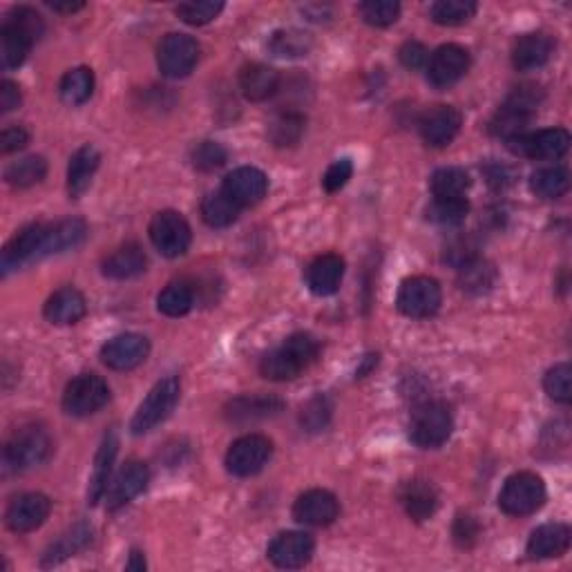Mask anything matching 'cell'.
I'll list each match as a JSON object with an SVG mask.
<instances>
[{"mask_svg": "<svg viewBox=\"0 0 572 572\" xmlns=\"http://www.w3.org/2000/svg\"><path fill=\"white\" fill-rule=\"evenodd\" d=\"M320 354L318 340L309 333H293L278 349L266 354L260 362V371L266 380L284 383V380L298 378L307 371Z\"/></svg>", "mask_w": 572, "mask_h": 572, "instance_id": "obj_1", "label": "cell"}, {"mask_svg": "<svg viewBox=\"0 0 572 572\" xmlns=\"http://www.w3.org/2000/svg\"><path fill=\"white\" fill-rule=\"evenodd\" d=\"M52 454V438L38 425H27L16 429L3 447L5 472H25L36 465H43Z\"/></svg>", "mask_w": 572, "mask_h": 572, "instance_id": "obj_2", "label": "cell"}, {"mask_svg": "<svg viewBox=\"0 0 572 572\" xmlns=\"http://www.w3.org/2000/svg\"><path fill=\"white\" fill-rule=\"evenodd\" d=\"M546 503V483L535 472H517L503 483L499 508L508 517H528Z\"/></svg>", "mask_w": 572, "mask_h": 572, "instance_id": "obj_3", "label": "cell"}, {"mask_svg": "<svg viewBox=\"0 0 572 572\" xmlns=\"http://www.w3.org/2000/svg\"><path fill=\"white\" fill-rule=\"evenodd\" d=\"M454 429V418L450 407L445 403H425L414 412L409 423V438L423 450H436V447L450 441Z\"/></svg>", "mask_w": 572, "mask_h": 572, "instance_id": "obj_4", "label": "cell"}, {"mask_svg": "<svg viewBox=\"0 0 572 572\" xmlns=\"http://www.w3.org/2000/svg\"><path fill=\"white\" fill-rule=\"evenodd\" d=\"M179 392H181V385H179L177 376H168L164 380H159V383L150 389L146 400L139 405L137 414L132 416V423H130L132 434L135 436L148 434L159 423H164L177 405Z\"/></svg>", "mask_w": 572, "mask_h": 572, "instance_id": "obj_5", "label": "cell"}, {"mask_svg": "<svg viewBox=\"0 0 572 572\" xmlns=\"http://www.w3.org/2000/svg\"><path fill=\"white\" fill-rule=\"evenodd\" d=\"M443 293L441 286L434 278H427V275H414V278H407L400 284L398 295H396V307L407 318H432L434 313L441 309Z\"/></svg>", "mask_w": 572, "mask_h": 572, "instance_id": "obj_6", "label": "cell"}, {"mask_svg": "<svg viewBox=\"0 0 572 572\" xmlns=\"http://www.w3.org/2000/svg\"><path fill=\"white\" fill-rule=\"evenodd\" d=\"M110 400V387L97 374H81L70 380L63 394V409L68 416H92Z\"/></svg>", "mask_w": 572, "mask_h": 572, "instance_id": "obj_7", "label": "cell"}, {"mask_svg": "<svg viewBox=\"0 0 572 572\" xmlns=\"http://www.w3.org/2000/svg\"><path fill=\"white\" fill-rule=\"evenodd\" d=\"M273 454V443L262 434H246L228 447L226 452V470L233 476H253L264 470Z\"/></svg>", "mask_w": 572, "mask_h": 572, "instance_id": "obj_8", "label": "cell"}, {"mask_svg": "<svg viewBox=\"0 0 572 572\" xmlns=\"http://www.w3.org/2000/svg\"><path fill=\"white\" fill-rule=\"evenodd\" d=\"M199 59V45L193 36L188 34H166L159 43L157 65L168 79H184L195 70Z\"/></svg>", "mask_w": 572, "mask_h": 572, "instance_id": "obj_9", "label": "cell"}, {"mask_svg": "<svg viewBox=\"0 0 572 572\" xmlns=\"http://www.w3.org/2000/svg\"><path fill=\"white\" fill-rule=\"evenodd\" d=\"M150 240L161 255L179 257L190 249L193 231L177 211H161L150 222Z\"/></svg>", "mask_w": 572, "mask_h": 572, "instance_id": "obj_10", "label": "cell"}, {"mask_svg": "<svg viewBox=\"0 0 572 572\" xmlns=\"http://www.w3.org/2000/svg\"><path fill=\"white\" fill-rule=\"evenodd\" d=\"M508 148L514 155L526 159L550 161L564 157L570 148V132L564 128H546L539 132H526L517 139L508 141Z\"/></svg>", "mask_w": 572, "mask_h": 572, "instance_id": "obj_11", "label": "cell"}, {"mask_svg": "<svg viewBox=\"0 0 572 572\" xmlns=\"http://www.w3.org/2000/svg\"><path fill=\"white\" fill-rule=\"evenodd\" d=\"M467 70H470V54L465 47L454 43L441 45L427 61V79L438 90L459 83Z\"/></svg>", "mask_w": 572, "mask_h": 572, "instance_id": "obj_12", "label": "cell"}, {"mask_svg": "<svg viewBox=\"0 0 572 572\" xmlns=\"http://www.w3.org/2000/svg\"><path fill=\"white\" fill-rule=\"evenodd\" d=\"M50 510H52V501L47 499L45 494L25 492L7 505L5 523L12 532L25 535V532L41 528L45 519L50 517Z\"/></svg>", "mask_w": 572, "mask_h": 572, "instance_id": "obj_13", "label": "cell"}, {"mask_svg": "<svg viewBox=\"0 0 572 572\" xmlns=\"http://www.w3.org/2000/svg\"><path fill=\"white\" fill-rule=\"evenodd\" d=\"M313 550H316V541L307 532H280L266 548V557L273 566L295 570L309 564Z\"/></svg>", "mask_w": 572, "mask_h": 572, "instance_id": "obj_14", "label": "cell"}, {"mask_svg": "<svg viewBox=\"0 0 572 572\" xmlns=\"http://www.w3.org/2000/svg\"><path fill=\"white\" fill-rule=\"evenodd\" d=\"M150 354V342L141 333H121L101 347L103 365L114 371H130L139 367Z\"/></svg>", "mask_w": 572, "mask_h": 572, "instance_id": "obj_15", "label": "cell"}, {"mask_svg": "<svg viewBox=\"0 0 572 572\" xmlns=\"http://www.w3.org/2000/svg\"><path fill=\"white\" fill-rule=\"evenodd\" d=\"M340 503L329 490H309L298 497L293 505V517L302 526L324 528L338 519Z\"/></svg>", "mask_w": 572, "mask_h": 572, "instance_id": "obj_16", "label": "cell"}, {"mask_svg": "<svg viewBox=\"0 0 572 572\" xmlns=\"http://www.w3.org/2000/svg\"><path fill=\"white\" fill-rule=\"evenodd\" d=\"M222 190L233 199L237 206L249 208V206L262 202L266 190H269V179H266V175L260 168L242 166L226 175Z\"/></svg>", "mask_w": 572, "mask_h": 572, "instance_id": "obj_17", "label": "cell"}, {"mask_svg": "<svg viewBox=\"0 0 572 572\" xmlns=\"http://www.w3.org/2000/svg\"><path fill=\"white\" fill-rule=\"evenodd\" d=\"M463 117L461 112L452 106H434L429 108L418 128H421V137L432 148H445L456 139L461 132Z\"/></svg>", "mask_w": 572, "mask_h": 572, "instance_id": "obj_18", "label": "cell"}, {"mask_svg": "<svg viewBox=\"0 0 572 572\" xmlns=\"http://www.w3.org/2000/svg\"><path fill=\"white\" fill-rule=\"evenodd\" d=\"M45 228H47L45 224H30L5 246L3 257H0V269H3V275L21 269L23 264L41 257Z\"/></svg>", "mask_w": 572, "mask_h": 572, "instance_id": "obj_19", "label": "cell"}, {"mask_svg": "<svg viewBox=\"0 0 572 572\" xmlns=\"http://www.w3.org/2000/svg\"><path fill=\"white\" fill-rule=\"evenodd\" d=\"M148 481V465L141 461H128L121 467L117 479L112 481V488L108 490V510H119L132 499H137L139 494L148 488Z\"/></svg>", "mask_w": 572, "mask_h": 572, "instance_id": "obj_20", "label": "cell"}, {"mask_svg": "<svg viewBox=\"0 0 572 572\" xmlns=\"http://www.w3.org/2000/svg\"><path fill=\"white\" fill-rule=\"evenodd\" d=\"M284 409V403L275 396H262V394H251V396H237L231 403L226 405L224 416L231 423L246 425L255 421H264V418L278 416Z\"/></svg>", "mask_w": 572, "mask_h": 572, "instance_id": "obj_21", "label": "cell"}, {"mask_svg": "<svg viewBox=\"0 0 572 572\" xmlns=\"http://www.w3.org/2000/svg\"><path fill=\"white\" fill-rule=\"evenodd\" d=\"M342 278H345V260L336 253H324L307 266L309 291L320 295V298L336 293L340 289Z\"/></svg>", "mask_w": 572, "mask_h": 572, "instance_id": "obj_22", "label": "cell"}, {"mask_svg": "<svg viewBox=\"0 0 572 572\" xmlns=\"http://www.w3.org/2000/svg\"><path fill=\"white\" fill-rule=\"evenodd\" d=\"M572 532L566 523H543L528 539V557L530 559H552L566 555L570 548Z\"/></svg>", "mask_w": 572, "mask_h": 572, "instance_id": "obj_23", "label": "cell"}, {"mask_svg": "<svg viewBox=\"0 0 572 572\" xmlns=\"http://www.w3.org/2000/svg\"><path fill=\"white\" fill-rule=\"evenodd\" d=\"M117 452H119V434H117V429H110V432H106V436H103L97 459H94V472H92L90 488H88L90 505H97L108 494V483H110L114 459H117Z\"/></svg>", "mask_w": 572, "mask_h": 572, "instance_id": "obj_24", "label": "cell"}, {"mask_svg": "<svg viewBox=\"0 0 572 572\" xmlns=\"http://www.w3.org/2000/svg\"><path fill=\"white\" fill-rule=\"evenodd\" d=\"M398 499L403 503V508L407 512L409 519H414L416 523H423L427 519L434 517V512L438 508V492L429 481L414 479L403 483V488L398 492Z\"/></svg>", "mask_w": 572, "mask_h": 572, "instance_id": "obj_25", "label": "cell"}, {"mask_svg": "<svg viewBox=\"0 0 572 572\" xmlns=\"http://www.w3.org/2000/svg\"><path fill=\"white\" fill-rule=\"evenodd\" d=\"M552 52H555V43L548 34H526L514 43L512 50V65L519 72H532L543 68L550 61Z\"/></svg>", "mask_w": 572, "mask_h": 572, "instance_id": "obj_26", "label": "cell"}, {"mask_svg": "<svg viewBox=\"0 0 572 572\" xmlns=\"http://www.w3.org/2000/svg\"><path fill=\"white\" fill-rule=\"evenodd\" d=\"M43 313L52 324L68 327V324H76L85 318L88 304H85V298L79 289H74V286H63V289L56 291L52 298L45 302Z\"/></svg>", "mask_w": 572, "mask_h": 572, "instance_id": "obj_27", "label": "cell"}, {"mask_svg": "<svg viewBox=\"0 0 572 572\" xmlns=\"http://www.w3.org/2000/svg\"><path fill=\"white\" fill-rule=\"evenodd\" d=\"M85 235H88V226H85L83 219H61V222L50 224L45 228L43 246H41V257L72 251L76 246H81Z\"/></svg>", "mask_w": 572, "mask_h": 572, "instance_id": "obj_28", "label": "cell"}, {"mask_svg": "<svg viewBox=\"0 0 572 572\" xmlns=\"http://www.w3.org/2000/svg\"><path fill=\"white\" fill-rule=\"evenodd\" d=\"M146 266L148 257L139 244H123L103 260L101 271L110 280H130L146 271Z\"/></svg>", "mask_w": 572, "mask_h": 572, "instance_id": "obj_29", "label": "cell"}, {"mask_svg": "<svg viewBox=\"0 0 572 572\" xmlns=\"http://www.w3.org/2000/svg\"><path fill=\"white\" fill-rule=\"evenodd\" d=\"M240 90L249 101H266L280 90V74L269 65L253 63L240 72Z\"/></svg>", "mask_w": 572, "mask_h": 572, "instance_id": "obj_30", "label": "cell"}, {"mask_svg": "<svg viewBox=\"0 0 572 572\" xmlns=\"http://www.w3.org/2000/svg\"><path fill=\"white\" fill-rule=\"evenodd\" d=\"M101 164V155L99 150L88 143V146L79 148L70 159L68 166V193L70 197H79L88 190L90 181L97 173V168Z\"/></svg>", "mask_w": 572, "mask_h": 572, "instance_id": "obj_31", "label": "cell"}, {"mask_svg": "<svg viewBox=\"0 0 572 572\" xmlns=\"http://www.w3.org/2000/svg\"><path fill=\"white\" fill-rule=\"evenodd\" d=\"M90 541H92V528L88 526V523H76V526H72L68 532H65V535H61L50 548L45 550L41 566L43 568L59 566L61 561L74 557L76 552H81Z\"/></svg>", "mask_w": 572, "mask_h": 572, "instance_id": "obj_32", "label": "cell"}, {"mask_svg": "<svg viewBox=\"0 0 572 572\" xmlns=\"http://www.w3.org/2000/svg\"><path fill=\"white\" fill-rule=\"evenodd\" d=\"M304 128H307V117L302 112L282 110L269 123V139L278 148H289L302 139Z\"/></svg>", "mask_w": 572, "mask_h": 572, "instance_id": "obj_33", "label": "cell"}, {"mask_svg": "<svg viewBox=\"0 0 572 572\" xmlns=\"http://www.w3.org/2000/svg\"><path fill=\"white\" fill-rule=\"evenodd\" d=\"M497 282V269L481 257H472L470 262L459 266V286L470 295L488 293Z\"/></svg>", "mask_w": 572, "mask_h": 572, "instance_id": "obj_34", "label": "cell"}, {"mask_svg": "<svg viewBox=\"0 0 572 572\" xmlns=\"http://www.w3.org/2000/svg\"><path fill=\"white\" fill-rule=\"evenodd\" d=\"M530 121H532V112L512 106V103H505V106H501V110L494 114L490 130L494 137H499L508 143L512 139L526 135Z\"/></svg>", "mask_w": 572, "mask_h": 572, "instance_id": "obj_35", "label": "cell"}, {"mask_svg": "<svg viewBox=\"0 0 572 572\" xmlns=\"http://www.w3.org/2000/svg\"><path fill=\"white\" fill-rule=\"evenodd\" d=\"M570 173L564 166L539 168L530 177V190L541 199H559L568 193Z\"/></svg>", "mask_w": 572, "mask_h": 572, "instance_id": "obj_36", "label": "cell"}, {"mask_svg": "<svg viewBox=\"0 0 572 572\" xmlns=\"http://www.w3.org/2000/svg\"><path fill=\"white\" fill-rule=\"evenodd\" d=\"M472 186V179L467 175V170L459 166H447L438 168L436 173L429 179V188H432L434 197L441 199H456L465 197L467 190Z\"/></svg>", "mask_w": 572, "mask_h": 572, "instance_id": "obj_37", "label": "cell"}, {"mask_svg": "<svg viewBox=\"0 0 572 572\" xmlns=\"http://www.w3.org/2000/svg\"><path fill=\"white\" fill-rule=\"evenodd\" d=\"M240 211L242 208L237 206L224 190L206 195L202 202V217L211 228H226L235 224L237 217H240Z\"/></svg>", "mask_w": 572, "mask_h": 572, "instance_id": "obj_38", "label": "cell"}, {"mask_svg": "<svg viewBox=\"0 0 572 572\" xmlns=\"http://www.w3.org/2000/svg\"><path fill=\"white\" fill-rule=\"evenodd\" d=\"M32 45L34 43L30 41V38L18 32L14 25L5 23L3 27H0V59H3V68L5 70L18 68V65L27 59Z\"/></svg>", "mask_w": 572, "mask_h": 572, "instance_id": "obj_39", "label": "cell"}, {"mask_svg": "<svg viewBox=\"0 0 572 572\" xmlns=\"http://www.w3.org/2000/svg\"><path fill=\"white\" fill-rule=\"evenodd\" d=\"M195 291L186 282H170L164 291L157 295V309L168 318H181L193 309Z\"/></svg>", "mask_w": 572, "mask_h": 572, "instance_id": "obj_40", "label": "cell"}, {"mask_svg": "<svg viewBox=\"0 0 572 572\" xmlns=\"http://www.w3.org/2000/svg\"><path fill=\"white\" fill-rule=\"evenodd\" d=\"M45 175H47V161L38 155L14 161V164L5 170L7 184L14 188H30L41 184Z\"/></svg>", "mask_w": 572, "mask_h": 572, "instance_id": "obj_41", "label": "cell"}, {"mask_svg": "<svg viewBox=\"0 0 572 572\" xmlns=\"http://www.w3.org/2000/svg\"><path fill=\"white\" fill-rule=\"evenodd\" d=\"M94 92V74L90 68H74L63 76L61 99L68 106H83Z\"/></svg>", "mask_w": 572, "mask_h": 572, "instance_id": "obj_42", "label": "cell"}, {"mask_svg": "<svg viewBox=\"0 0 572 572\" xmlns=\"http://www.w3.org/2000/svg\"><path fill=\"white\" fill-rule=\"evenodd\" d=\"M476 14V3L472 0H438L432 7H429V16L438 25H463L470 21Z\"/></svg>", "mask_w": 572, "mask_h": 572, "instance_id": "obj_43", "label": "cell"}, {"mask_svg": "<svg viewBox=\"0 0 572 572\" xmlns=\"http://www.w3.org/2000/svg\"><path fill=\"white\" fill-rule=\"evenodd\" d=\"M467 213H470V204H467L465 197H456V199L434 197V202L427 206L429 222L441 224V226L461 224L467 217Z\"/></svg>", "mask_w": 572, "mask_h": 572, "instance_id": "obj_44", "label": "cell"}, {"mask_svg": "<svg viewBox=\"0 0 572 572\" xmlns=\"http://www.w3.org/2000/svg\"><path fill=\"white\" fill-rule=\"evenodd\" d=\"M543 389L546 394L557 400L561 405H568L572 400V369L568 362H559V365L552 367L546 378H543Z\"/></svg>", "mask_w": 572, "mask_h": 572, "instance_id": "obj_45", "label": "cell"}, {"mask_svg": "<svg viewBox=\"0 0 572 572\" xmlns=\"http://www.w3.org/2000/svg\"><path fill=\"white\" fill-rule=\"evenodd\" d=\"M358 14L367 25L387 27L398 21L400 5L394 0H367V3L358 5Z\"/></svg>", "mask_w": 572, "mask_h": 572, "instance_id": "obj_46", "label": "cell"}, {"mask_svg": "<svg viewBox=\"0 0 572 572\" xmlns=\"http://www.w3.org/2000/svg\"><path fill=\"white\" fill-rule=\"evenodd\" d=\"M311 47L309 34H302L298 30H280L271 36L269 50L275 56H304Z\"/></svg>", "mask_w": 572, "mask_h": 572, "instance_id": "obj_47", "label": "cell"}, {"mask_svg": "<svg viewBox=\"0 0 572 572\" xmlns=\"http://www.w3.org/2000/svg\"><path fill=\"white\" fill-rule=\"evenodd\" d=\"M228 159V152L222 146V143L217 141H202L197 143L190 152V161H193V166L197 170H202V173H213V170L222 168Z\"/></svg>", "mask_w": 572, "mask_h": 572, "instance_id": "obj_48", "label": "cell"}, {"mask_svg": "<svg viewBox=\"0 0 572 572\" xmlns=\"http://www.w3.org/2000/svg\"><path fill=\"white\" fill-rule=\"evenodd\" d=\"M224 3H213V0H204V3H181L177 5L175 14L188 25H206L215 21L222 14Z\"/></svg>", "mask_w": 572, "mask_h": 572, "instance_id": "obj_49", "label": "cell"}, {"mask_svg": "<svg viewBox=\"0 0 572 572\" xmlns=\"http://www.w3.org/2000/svg\"><path fill=\"white\" fill-rule=\"evenodd\" d=\"M5 23L14 25L16 30L21 32L23 36L30 38L32 43H36L38 38H41L43 32H45V23H43L41 14H36L32 7H16V9H12V14L7 16Z\"/></svg>", "mask_w": 572, "mask_h": 572, "instance_id": "obj_50", "label": "cell"}, {"mask_svg": "<svg viewBox=\"0 0 572 572\" xmlns=\"http://www.w3.org/2000/svg\"><path fill=\"white\" fill-rule=\"evenodd\" d=\"M331 403L327 396H316L311 398L307 405L302 407V414H300V423L302 427L307 429V432H320V429L327 427L329 418H331Z\"/></svg>", "mask_w": 572, "mask_h": 572, "instance_id": "obj_51", "label": "cell"}, {"mask_svg": "<svg viewBox=\"0 0 572 572\" xmlns=\"http://www.w3.org/2000/svg\"><path fill=\"white\" fill-rule=\"evenodd\" d=\"M351 175H354V164H351V159L333 161L322 179L324 190H327V193H338V190H342L349 184Z\"/></svg>", "mask_w": 572, "mask_h": 572, "instance_id": "obj_52", "label": "cell"}, {"mask_svg": "<svg viewBox=\"0 0 572 572\" xmlns=\"http://www.w3.org/2000/svg\"><path fill=\"white\" fill-rule=\"evenodd\" d=\"M452 535H454L456 546L467 550V548H472L476 541H479L481 528H479V523H476L472 514H459V517H456V521H454Z\"/></svg>", "mask_w": 572, "mask_h": 572, "instance_id": "obj_53", "label": "cell"}, {"mask_svg": "<svg viewBox=\"0 0 572 572\" xmlns=\"http://www.w3.org/2000/svg\"><path fill=\"white\" fill-rule=\"evenodd\" d=\"M398 59H400V63L405 65L407 70H421V68H425L427 61H429V52H427V47L423 43L407 41L403 47H400Z\"/></svg>", "mask_w": 572, "mask_h": 572, "instance_id": "obj_54", "label": "cell"}, {"mask_svg": "<svg viewBox=\"0 0 572 572\" xmlns=\"http://www.w3.org/2000/svg\"><path fill=\"white\" fill-rule=\"evenodd\" d=\"M27 141H30V135H27L25 128L9 126L3 130V135H0V150H3V155H9V152L25 148Z\"/></svg>", "mask_w": 572, "mask_h": 572, "instance_id": "obj_55", "label": "cell"}, {"mask_svg": "<svg viewBox=\"0 0 572 572\" xmlns=\"http://www.w3.org/2000/svg\"><path fill=\"white\" fill-rule=\"evenodd\" d=\"M21 106V90L14 81L0 83V112H12Z\"/></svg>", "mask_w": 572, "mask_h": 572, "instance_id": "obj_56", "label": "cell"}, {"mask_svg": "<svg viewBox=\"0 0 572 572\" xmlns=\"http://www.w3.org/2000/svg\"><path fill=\"white\" fill-rule=\"evenodd\" d=\"M128 570H135V572H143L146 570V559H143V555L139 550H132V555H130V561L126 564Z\"/></svg>", "mask_w": 572, "mask_h": 572, "instance_id": "obj_57", "label": "cell"}, {"mask_svg": "<svg viewBox=\"0 0 572 572\" xmlns=\"http://www.w3.org/2000/svg\"><path fill=\"white\" fill-rule=\"evenodd\" d=\"M47 5H50L54 12H61V14H74L85 7L83 3H47Z\"/></svg>", "mask_w": 572, "mask_h": 572, "instance_id": "obj_58", "label": "cell"}]
</instances>
